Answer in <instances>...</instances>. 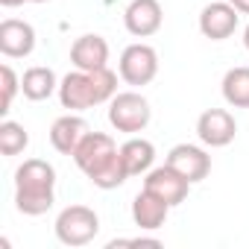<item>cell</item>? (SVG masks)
<instances>
[{
  "instance_id": "ac0fdd59",
  "label": "cell",
  "mask_w": 249,
  "mask_h": 249,
  "mask_svg": "<svg viewBox=\"0 0 249 249\" xmlns=\"http://www.w3.org/2000/svg\"><path fill=\"white\" fill-rule=\"evenodd\" d=\"M223 100L234 108H249V68L240 65V68H231L226 71L223 76Z\"/></svg>"
},
{
  "instance_id": "30bf717a",
  "label": "cell",
  "mask_w": 249,
  "mask_h": 249,
  "mask_svg": "<svg viewBox=\"0 0 249 249\" xmlns=\"http://www.w3.org/2000/svg\"><path fill=\"white\" fill-rule=\"evenodd\" d=\"M240 24V12L231 6V3H223V0H217V3H208L202 12H199V33L211 41H226L234 36Z\"/></svg>"
},
{
  "instance_id": "9c48e42d",
  "label": "cell",
  "mask_w": 249,
  "mask_h": 249,
  "mask_svg": "<svg viewBox=\"0 0 249 249\" xmlns=\"http://www.w3.org/2000/svg\"><path fill=\"white\" fill-rule=\"evenodd\" d=\"M144 188H147L150 194H156L159 199H164V202L173 208V205H179V202L188 199L191 182H188L182 173H176L170 164H161V167H153V170L147 173Z\"/></svg>"
},
{
  "instance_id": "9a60e30c",
  "label": "cell",
  "mask_w": 249,
  "mask_h": 249,
  "mask_svg": "<svg viewBox=\"0 0 249 249\" xmlns=\"http://www.w3.org/2000/svg\"><path fill=\"white\" fill-rule=\"evenodd\" d=\"M167 214H170V205L164 199H159L156 194H150L147 188L132 199V220L138 229L144 231H156L167 223Z\"/></svg>"
},
{
  "instance_id": "6da1fadb",
  "label": "cell",
  "mask_w": 249,
  "mask_h": 249,
  "mask_svg": "<svg viewBox=\"0 0 249 249\" xmlns=\"http://www.w3.org/2000/svg\"><path fill=\"white\" fill-rule=\"evenodd\" d=\"M56 202V170L44 159H27L15 170V208L27 217H41Z\"/></svg>"
},
{
  "instance_id": "52a82bcc",
  "label": "cell",
  "mask_w": 249,
  "mask_h": 249,
  "mask_svg": "<svg viewBox=\"0 0 249 249\" xmlns=\"http://www.w3.org/2000/svg\"><path fill=\"white\" fill-rule=\"evenodd\" d=\"M117 144H114V138L111 135H106V132H88L82 141H79V147L73 150V161H76V167L85 173V176H91L97 167H103L111 156H117Z\"/></svg>"
},
{
  "instance_id": "8992f818",
  "label": "cell",
  "mask_w": 249,
  "mask_h": 249,
  "mask_svg": "<svg viewBox=\"0 0 249 249\" xmlns=\"http://www.w3.org/2000/svg\"><path fill=\"white\" fill-rule=\"evenodd\" d=\"M234 135H237V123H234V114L226 108H205L196 120V138L211 150L229 147Z\"/></svg>"
},
{
  "instance_id": "ffe728a7",
  "label": "cell",
  "mask_w": 249,
  "mask_h": 249,
  "mask_svg": "<svg viewBox=\"0 0 249 249\" xmlns=\"http://www.w3.org/2000/svg\"><path fill=\"white\" fill-rule=\"evenodd\" d=\"M27 144H30V135H27V129L18 120H3L0 123V153H3L6 159L24 153Z\"/></svg>"
},
{
  "instance_id": "2e32d148",
  "label": "cell",
  "mask_w": 249,
  "mask_h": 249,
  "mask_svg": "<svg viewBox=\"0 0 249 249\" xmlns=\"http://www.w3.org/2000/svg\"><path fill=\"white\" fill-rule=\"evenodd\" d=\"M21 91H24L27 100L41 103V100H47V97H53V94L59 91V79H56L53 68L33 65V68H27L24 76H21Z\"/></svg>"
},
{
  "instance_id": "4fadbf2b",
  "label": "cell",
  "mask_w": 249,
  "mask_h": 249,
  "mask_svg": "<svg viewBox=\"0 0 249 249\" xmlns=\"http://www.w3.org/2000/svg\"><path fill=\"white\" fill-rule=\"evenodd\" d=\"M91 129H88V123H85V117H79V114H62V117H56L53 120V126H50V144H53V150L56 153H62V156H73V150L79 147V141L88 135Z\"/></svg>"
},
{
  "instance_id": "7402d4cb",
  "label": "cell",
  "mask_w": 249,
  "mask_h": 249,
  "mask_svg": "<svg viewBox=\"0 0 249 249\" xmlns=\"http://www.w3.org/2000/svg\"><path fill=\"white\" fill-rule=\"evenodd\" d=\"M229 3H231L240 15H249V0H229Z\"/></svg>"
},
{
  "instance_id": "d4e9b609",
  "label": "cell",
  "mask_w": 249,
  "mask_h": 249,
  "mask_svg": "<svg viewBox=\"0 0 249 249\" xmlns=\"http://www.w3.org/2000/svg\"><path fill=\"white\" fill-rule=\"evenodd\" d=\"M30 3H47V0H30Z\"/></svg>"
},
{
  "instance_id": "cb8c5ba5",
  "label": "cell",
  "mask_w": 249,
  "mask_h": 249,
  "mask_svg": "<svg viewBox=\"0 0 249 249\" xmlns=\"http://www.w3.org/2000/svg\"><path fill=\"white\" fill-rule=\"evenodd\" d=\"M243 47L249 50V24H246V30H243Z\"/></svg>"
},
{
  "instance_id": "484cf974",
  "label": "cell",
  "mask_w": 249,
  "mask_h": 249,
  "mask_svg": "<svg viewBox=\"0 0 249 249\" xmlns=\"http://www.w3.org/2000/svg\"><path fill=\"white\" fill-rule=\"evenodd\" d=\"M108 3H111V0H108Z\"/></svg>"
},
{
  "instance_id": "ba28073f",
  "label": "cell",
  "mask_w": 249,
  "mask_h": 249,
  "mask_svg": "<svg viewBox=\"0 0 249 249\" xmlns=\"http://www.w3.org/2000/svg\"><path fill=\"white\" fill-rule=\"evenodd\" d=\"M164 164H170L176 173H182L191 185L202 182L211 173V156L202 147H196V144H176V147H170Z\"/></svg>"
},
{
  "instance_id": "7c38bea8",
  "label": "cell",
  "mask_w": 249,
  "mask_h": 249,
  "mask_svg": "<svg viewBox=\"0 0 249 249\" xmlns=\"http://www.w3.org/2000/svg\"><path fill=\"white\" fill-rule=\"evenodd\" d=\"M36 50V30L27 21L6 18L0 24V53L6 59H27Z\"/></svg>"
},
{
  "instance_id": "277c9868",
  "label": "cell",
  "mask_w": 249,
  "mask_h": 249,
  "mask_svg": "<svg viewBox=\"0 0 249 249\" xmlns=\"http://www.w3.org/2000/svg\"><path fill=\"white\" fill-rule=\"evenodd\" d=\"M56 237L65 246H85L97 237L100 231V217L88 205H68L56 217Z\"/></svg>"
},
{
  "instance_id": "3957f363",
  "label": "cell",
  "mask_w": 249,
  "mask_h": 249,
  "mask_svg": "<svg viewBox=\"0 0 249 249\" xmlns=\"http://www.w3.org/2000/svg\"><path fill=\"white\" fill-rule=\"evenodd\" d=\"M150 120H153L150 100L138 91H117L108 100V123L123 135L144 132L150 126Z\"/></svg>"
},
{
  "instance_id": "d6986e66",
  "label": "cell",
  "mask_w": 249,
  "mask_h": 249,
  "mask_svg": "<svg viewBox=\"0 0 249 249\" xmlns=\"http://www.w3.org/2000/svg\"><path fill=\"white\" fill-rule=\"evenodd\" d=\"M88 179H91V185L100 188V191H114V188H120L123 182L129 179V170H126V164H123V159H120V150H117V156H111L103 167H97Z\"/></svg>"
},
{
  "instance_id": "e0dca14e",
  "label": "cell",
  "mask_w": 249,
  "mask_h": 249,
  "mask_svg": "<svg viewBox=\"0 0 249 249\" xmlns=\"http://www.w3.org/2000/svg\"><path fill=\"white\" fill-rule=\"evenodd\" d=\"M120 159H123V164H126L129 176H141V173H150V170H153L156 147H153V141L132 135L126 144L120 147Z\"/></svg>"
},
{
  "instance_id": "44dd1931",
  "label": "cell",
  "mask_w": 249,
  "mask_h": 249,
  "mask_svg": "<svg viewBox=\"0 0 249 249\" xmlns=\"http://www.w3.org/2000/svg\"><path fill=\"white\" fill-rule=\"evenodd\" d=\"M0 79H3V108L0 111H9V106H12V100H15V94L21 91V79H18V73L12 71V65H3L0 68Z\"/></svg>"
},
{
  "instance_id": "603a6c76",
  "label": "cell",
  "mask_w": 249,
  "mask_h": 249,
  "mask_svg": "<svg viewBox=\"0 0 249 249\" xmlns=\"http://www.w3.org/2000/svg\"><path fill=\"white\" fill-rule=\"evenodd\" d=\"M0 3H3V6H9V9H12V6H21V3H30V0H0Z\"/></svg>"
},
{
  "instance_id": "7a4b0ae2",
  "label": "cell",
  "mask_w": 249,
  "mask_h": 249,
  "mask_svg": "<svg viewBox=\"0 0 249 249\" xmlns=\"http://www.w3.org/2000/svg\"><path fill=\"white\" fill-rule=\"evenodd\" d=\"M117 94V73L111 68L73 71L59 82V103L71 111H85L100 103H108Z\"/></svg>"
},
{
  "instance_id": "5bb4252c",
  "label": "cell",
  "mask_w": 249,
  "mask_h": 249,
  "mask_svg": "<svg viewBox=\"0 0 249 249\" xmlns=\"http://www.w3.org/2000/svg\"><path fill=\"white\" fill-rule=\"evenodd\" d=\"M71 62L79 71H97V68H108V41L97 33L79 36L71 44Z\"/></svg>"
},
{
  "instance_id": "8fae6325",
  "label": "cell",
  "mask_w": 249,
  "mask_h": 249,
  "mask_svg": "<svg viewBox=\"0 0 249 249\" xmlns=\"http://www.w3.org/2000/svg\"><path fill=\"white\" fill-rule=\"evenodd\" d=\"M123 24L135 38H150L164 24V9L159 0H132L123 12Z\"/></svg>"
},
{
  "instance_id": "5b68a950",
  "label": "cell",
  "mask_w": 249,
  "mask_h": 249,
  "mask_svg": "<svg viewBox=\"0 0 249 249\" xmlns=\"http://www.w3.org/2000/svg\"><path fill=\"white\" fill-rule=\"evenodd\" d=\"M117 73L120 79L126 82V85H150L159 73V53L156 47L138 41V44H129L126 50L120 53V62H117Z\"/></svg>"
}]
</instances>
